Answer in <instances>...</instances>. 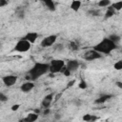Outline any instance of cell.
I'll use <instances>...</instances> for the list:
<instances>
[{"label":"cell","mask_w":122,"mask_h":122,"mask_svg":"<svg viewBox=\"0 0 122 122\" xmlns=\"http://www.w3.org/2000/svg\"><path fill=\"white\" fill-rule=\"evenodd\" d=\"M117 48V45L115 42L112 41L109 37L103 38L99 43H97L95 46H93V50L98 51L99 53L103 54H110L112 51H114Z\"/></svg>","instance_id":"cell-1"},{"label":"cell","mask_w":122,"mask_h":122,"mask_svg":"<svg viewBox=\"0 0 122 122\" xmlns=\"http://www.w3.org/2000/svg\"><path fill=\"white\" fill-rule=\"evenodd\" d=\"M49 72V63H41V62H36L32 68L29 71V78L30 80H36L40 78L42 75L46 74Z\"/></svg>","instance_id":"cell-2"},{"label":"cell","mask_w":122,"mask_h":122,"mask_svg":"<svg viewBox=\"0 0 122 122\" xmlns=\"http://www.w3.org/2000/svg\"><path fill=\"white\" fill-rule=\"evenodd\" d=\"M64 66H65L64 60H62V59H53V60L51 61V63H49V72H51V74L61 72V70L63 69Z\"/></svg>","instance_id":"cell-3"},{"label":"cell","mask_w":122,"mask_h":122,"mask_svg":"<svg viewBox=\"0 0 122 122\" xmlns=\"http://www.w3.org/2000/svg\"><path fill=\"white\" fill-rule=\"evenodd\" d=\"M30 43L29 41H27L24 38H21L20 40L17 41V43L14 46V51H18V52H26L30 49Z\"/></svg>","instance_id":"cell-4"},{"label":"cell","mask_w":122,"mask_h":122,"mask_svg":"<svg viewBox=\"0 0 122 122\" xmlns=\"http://www.w3.org/2000/svg\"><path fill=\"white\" fill-rule=\"evenodd\" d=\"M57 40V35L56 34H51V35H48L46 36L45 38H43L40 42V46L42 48H50L51 47L52 45L55 44Z\"/></svg>","instance_id":"cell-5"},{"label":"cell","mask_w":122,"mask_h":122,"mask_svg":"<svg viewBox=\"0 0 122 122\" xmlns=\"http://www.w3.org/2000/svg\"><path fill=\"white\" fill-rule=\"evenodd\" d=\"M101 57H102L101 53H99L98 51H96L93 50V49L85 51V53L83 54V58H84L85 60H88V61L96 60V59H99V58H101Z\"/></svg>","instance_id":"cell-6"},{"label":"cell","mask_w":122,"mask_h":122,"mask_svg":"<svg viewBox=\"0 0 122 122\" xmlns=\"http://www.w3.org/2000/svg\"><path fill=\"white\" fill-rule=\"evenodd\" d=\"M17 76L13 74H8L2 77V82L6 87H11L17 82Z\"/></svg>","instance_id":"cell-7"},{"label":"cell","mask_w":122,"mask_h":122,"mask_svg":"<svg viewBox=\"0 0 122 122\" xmlns=\"http://www.w3.org/2000/svg\"><path fill=\"white\" fill-rule=\"evenodd\" d=\"M52 100H53V93H52V92L46 94V95L43 97L42 101H41L42 107L45 108V109H46V108H49V107L51 106V104L52 103Z\"/></svg>","instance_id":"cell-8"},{"label":"cell","mask_w":122,"mask_h":122,"mask_svg":"<svg viewBox=\"0 0 122 122\" xmlns=\"http://www.w3.org/2000/svg\"><path fill=\"white\" fill-rule=\"evenodd\" d=\"M38 36H39V34H38L36 31H30V32H28L23 38L26 39L27 41H29L30 44H33V43H35L36 40L38 39Z\"/></svg>","instance_id":"cell-9"},{"label":"cell","mask_w":122,"mask_h":122,"mask_svg":"<svg viewBox=\"0 0 122 122\" xmlns=\"http://www.w3.org/2000/svg\"><path fill=\"white\" fill-rule=\"evenodd\" d=\"M34 83L32 81H27L25 83H23L21 86H20V90L21 92H29L30 91H32L34 89Z\"/></svg>","instance_id":"cell-10"},{"label":"cell","mask_w":122,"mask_h":122,"mask_svg":"<svg viewBox=\"0 0 122 122\" xmlns=\"http://www.w3.org/2000/svg\"><path fill=\"white\" fill-rule=\"evenodd\" d=\"M66 68L68 70H70L71 72L76 71L78 68H79V62L77 60H74V59H71V60H69L67 62V65H65Z\"/></svg>","instance_id":"cell-11"},{"label":"cell","mask_w":122,"mask_h":122,"mask_svg":"<svg viewBox=\"0 0 122 122\" xmlns=\"http://www.w3.org/2000/svg\"><path fill=\"white\" fill-rule=\"evenodd\" d=\"M37 119H38V113L37 112H29L23 120L27 121V122H34Z\"/></svg>","instance_id":"cell-12"},{"label":"cell","mask_w":122,"mask_h":122,"mask_svg":"<svg viewBox=\"0 0 122 122\" xmlns=\"http://www.w3.org/2000/svg\"><path fill=\"white\" fill-rule=\"evenodd\" d=\"M81 5H82V2L80 0H72L70 5V8L73 11H78L81 8Z\"/></svg>","instance_id":"cell-13"},{"label":"cell","mask_w":122,"mask_h":122,"mask_svg":"<svg viewBox=\"0 0 122 122\" xmlns=\"http://www.w3.org/2000/svg\"><path fill=\"white\" fill-rule=\"evenodd\" d=\"M112 95H110V94H103V95H101V96H99L95 101H94V103L95 104H103V103H105L106 101H108L110 98H112Z\"/></svg>","instance_id":"cell-14"},{"label":"cell","mask_w":122,"mask_h":122,"mask_svg":"<svg viewBox=\"0 0 122 122\" xmlns=\"http://www.w3.org/2000/svg\"><path fill=\"white\" fill-rule=\"evenodd\" d=\"M111 7L116 11H119L122 10V1H117V2H114V3H112L111 4Z\"/></svg>","instance_id":"cell-15"},{"label":"cell","mask_w":122,"mask_h":122,"mask_svg":"<svg viewBox=\"0 0 122 122\" xmlns=\"http://www.w3.org/2000/svg\"><path fill=\"white\" fill-rule=\"evenodd\" d=\"M112 4V1L111 0H99V2L97 3L98 7H101V8H108L110 7Z\"/></svg>","instance_id":"cell-16"},{"label":"cell","mask_w":122,"mask_h":122,"mask_svg":"<svg viewBox=\"0 0 122 122\" xmlns=\"http://www.w3.org/2000/svg\"><path fill=\"white\" fill-rule=\"evenodd\" d=\"M114 13H115V10L110 6V7H108V10H107V11L105 13V18H110L112 15H114Z\"/></svg>","instance_id":"cell-17"},{"label":"cell","mask_w":122,"mask_h":122,"mask_svg":"<svg viewBox=\"0 0 122 122\" xmlns=\"http://www.w3.org/2000/svg\"><path fill=\"white\" fill-rule=\"evenodd\" d=\"M96 119H97V117H96V116H93V115H92V114H85V115L83 116V120H84V121H87V122L94 121V120H96Z\"/></svg>","instance_id":"cell-18"},{"label":"cell","mask_w":122,"mask_h":122,"mask_svg":"<svg viewBox=\"0 0 122 122\" xmlns=\"http://www.w3.org/2000/svg\"><path fill=\"white\" fill-rule=\"evenodd\" d=\"M113 68H114V70H116V71L122 70V61H121V60L116 61V62L114 63V65H113Z\"/></svg>","instance_id":"cell-19"},{"label":"cell","mask_w":122,"mask_h":122,"mask_svg":"<svg viewBox=\"0 0 122 122\" xmlns=\"http://www.w3.org/2000/svg\"><path fill=\"white\" fill-rule=\"evenodd\" d=\"M109 38L112 40V41H113V42H118V41H120V36L119 35H116V34H112V35H110L109 36Z\"/></svg>","instance_id":"cell-20"},{"label":"cell","mask_w":122,"mask_h":122,"mask_svg":"<svg viewBox=\"0 0 122 122\" xmlns=\"http://www.w3.org/2000/svg\"><path fill=\"white\" fill-rule=\"evenodd\" d=\"M61 72H62L65 76H70V75H71V71L70 70H68V69L66 68V66H64V67H63V69L61 70Z\"/></svg>","instance_id":"cell-21"},{"label":"cell","mask_w":122,"mask_h":122,"mask_svg":"<svg viewBox=\"0 0 122 122\" xmlns=\"http://www.w3.org/2000/svg\"><path fill=\"white\" fill-rule=\"evenodd\" d=\"M78 87H79V89H82V90L87 89V87H88L87 82H86L85 80H81V81L79 82V84H78Z\"/></svg>","instance_id":"cell-22"},{"label":"cell","mask_w":122,"mask_h":122,"mask_svg":"<svg viewBox=\"0 0 122 122\" xmlns=\"http://www.w3.org/2000/svg\"><path fill=\"white\" fill-rule=\"evenodd\" d=\"M46 4H47V6L49 7V8H51V10L52 9H54V5H53V3H52V1L51 0H43Z\"/></svg>","instance_id":"cell-23"},{"label":"cell","mask_w":122,"mask_h":122,"mask_svg":"<svg viewBox=\"0 0 122 122\" xmlns=\"http://www.w3.org/2000/svg\"><path fill=\"white\" fill-rule=\"evenodd\" d=\"M8 100V96L0 92V102H6Z\"/></svg>","instance_id":"cell-24"},{"label":"cell","mask_w":122,"mask_h":122,"mask_svg":"<svg viewBox=\"0 0 122 122\" xmlns=\"http://www.w3.org/2000/svg\"><path fill=\"white\" fill-rule=\"evenodd\" d=\"M8 3H9L8 0H0V8H3L5 6H7Z\"/></svg>","instance_id":"cell-25"},{"label":"cell","mask_w":122,"mask_h":122,"mask_svg":"<svg viewBox=\"0 0 122 122\" xmlns=\"http://www.w3.org/2000/svg\"><path fill=\"white\" fill-rule=\"evenodd\" d=\"M19 107H20V105H19V104H14V105H12L11 110H12V111H17V110L19 109Z\"/></svg>","instance_id":"cell-26"},{"label":"cell","mask_w":122,"mask_h":122,"mask_svg":"<svg viewBox=\"0 0 122 122\" xmlns=\"http://www.w3.org/2000/svg\"><path fill=\"white\" fill-rule=\"evenodd\" d=\"M75 83V80L73 79V80H71V81H70L69 83H68V85H67V87L68 88H70V87H71V86H73V84Z\"/></svg>","instance_id":"cell-27"},{"label":"cell","mask_w":122,"mask_h":122,"mask_svg":"<svg viewBox=\"0 0 122 122\" xmlns=\"http://www.w3.org/2000/svg\"><path fill=\"white\" fill-rule=\"evenodd\" d=\"M115 84H116V86H117V87H119V88H120V89H121V88H122V83H121V82H120V81H117V82H116V83H115Z\"/></svg>","instance_id":"cell-28"},{"label":"cell","mask_w":122,"mask_h":122,"mask_svg":"<svg viewBox=\"0 0 122 122\" xmlns=\"http://www.w3.org/2000/svg\"><path fill=\"white\" fill-rule=\"evenodd\" d=\"M90 1H93V0H90Z\"/></svg>","instance_id":"cell-29"}]
</instances>
